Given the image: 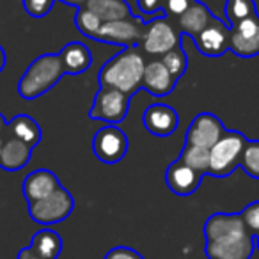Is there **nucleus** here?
<instances>
[{
  "label": "nucleus",
  "mask_w": 259,
  "mask_h": 259,
  "mask_svg": "<svg viewBox=\"0 0 259 259\" xmlns=\"http://www.w3.org/2000/svg\"><path fill=\"white\" fill-rule=\"evenodd\" d=\"M4 135H8V121L0 114V137H4Z\"/></svg>",
  "instance_id": "f704fd0d"
},
{
  "label": "nucleus",
  "mask_w": 259,
  "mask_h": 259,
  "mask_svg": "<svg viewBox=\"0 0 259 259\" xmlns=\"http://www.w3.org/2000/svg\"><path fill=\"white\" fill-rule=\"evenodd\" d=\"M201 181L202 174L195 172L194 169L185 165L180 160L172 162L165 170V183L169 187V190L174 192L176 195H181V197L194 194L201 187Z\"/></svg>",
  "instance_id": "4468645a"
},
{
  "label": "nucleus",
  "mask_w": 259,
  "mask_h": 259,
  "mask_svg": "<svg viewBox=\"0 0 259 259\" xmlns=\"http://www.w3.org/2000/svg\"><path fill=\"white\" fill-rule=\"evenodd\" d=\"M75 25L80 34H83V36L89 37V39H94L98 30H100V27H101V20L98 18L93 11H89V9L83 6V8L76 9Z\"/></svg>",
  "instance_id": "a878e982"
},
{
  "label": "nucleus",
  "mask_w": 259,
  "mask_h": 259,
  "mask_svg": "<svg viewBox=\"0 0 259 259\" xmlns=\"http://www.w3.org/2000/svg\"><path fill=\"white\" fill-rule=\"evenodd\" d=\"M130 100L132 98L121 91L100 87L94 96L89 117L93 121H103L107 124H119L128 115Z\"/></svg>",
  "instance_id": "0eeeda50"
},
{
  "label": "nucleus",
  "mask_w": 259,
  "mask_h": 259,
  "mask_svg": "<svg viewBox=\"0 0 259 259\" xmlns=\"http://www.w3.org/2000/svg\"><path fill=\"white\" fill-rule=\"evenodd\" d=\"M208 259H250L255 250L240 213H213L204 224Z\"/></svg>",
  "instance_id": "f257e3e1"
},
{
  "label": "nucleus",
  "mask_w": 259,
  "mask_h": 259,
  "mask_svg": "<svg viewBox=\"0 0 259 259\" xmlns=\"http://www.w3.org/2000/svg\"><path fill=\"white\" fill-rule=\"evenodd\" d=\"M229 50L241 59H252L259 55V15L250 16L245 22L231 27Z\"/></svg>",
  "instance_id": "9b49d317"
},
{
  "label": "nucleus",
  "mask_w": 259,
  "mask_h": 259,
  "mask_svg": "<svg viewBox=\"0 0 259 259\" xmlns=\"http://www.w3.org/2000/svg\"><path fill=\"white\" fill-rule=\"evenodd\" d=\"M59 59H61L64 75H82L93 66V52L87 45L78 43V41L66 45L59 52Z\"/></svg>",
  "instance_id": "f3484780"
},
{
  "label": "nucleus",
  "mask_w": 259,
  "mask_h": 259,
  "mask_svg": "<svg viewBox=\"0 0 259 259\" xmlns=\"http://www.w3.org/2000/svg\"><path fill=\"white\" fill-rule=\"evenodd\" d=\"M240 167L247 176L259 180V141H248L241 155Z\"/></svg>",
  "instance_id": "bb28decb"
},
{
  "label": "nucleus",
  "mask_w": 259,
  "mask_h": 259,
  "mask_svg": "<svg viewBox=\"0 0 259 259\" xmlns=\"http://www.w3.org/2000/svg\"><path fill=\"white\" fill-rule=\"evenodd\" d=\"M181 45V34L172 27L167 16L155 18L146 23L144 36H142L141 47L148 55H158L163 57L167 52Z\"/></svg>",
  "instance_id": "6e6552de"
},
{
  "label": "nucleus",
  "mask_w": 259,
  "mask_h": 259,
  "mask_svg": "<svg viewBox=\"0 0 259 259\" xmlns=\"http://www.w3.org/2000/svg\"><path fill=\"white\" fill-rule=\"evenodd\" d=\"M146 23L148 22H144L141 16H130V18L101 23L94 41L119 45V47L124 48H135L137 45H141Z\"/></svg>",
  "instance_id": "423d86ee"
},
{
  "label": "nucleus",
  "mask_w": 259,
  "mask_h": 259,
  "mask_svg": "<svg viewBox=\"0 0 259 259\" xmlns=\"http://www.w3.org/2000/svg\"><path fill=\"white\" fill-rule=\"evenodd\" d=\"M224 132H226V126L217 115L209 114V112H201L192 119L187 134H185V142L204 149H211L224 135Z\"/></svg>",
  "instance_id": "9d476101"
},
{
  "label": "nucleus",
  "mask_w": 259,
  "mask_h": 259,
  "mask_svg": "<svg viewBox=\"0 0 259 259\" xmlns=\"http://www.w3.org/2000/svg\"><path fill=\"white\" fill-rule=\"evenodd\" d=\"M160 61L169 69V73L172 75V78L176 80V82L183 76V73L187 71V68H188V57L183 52V48H181V45L172 48L170 52H167L163 57H160Z\"/></svg>",
  "instance_id": "393cba45"
},
{
  "label": "nucleus",
  "mask_w": 259,
  "mask_h": 259,
  "mask_svg": "<svg viewBox=\"0 0 259 259\" xmlns=\"http://www.w3.org/2000/svg\"><path fill=\"white\" fill-rule=\"evenodd\" d=\"M144 68L146 62L141 52L135 48H124L101 66L98 71V83L100 87L121 91L132 98L139 89H142Z\"/></svg>",
  "instance_id": "f03ea898"
},
{
  "label": "nucleus",
  "mask_w": 259,
  "mask_h": 259,
  "mask_svg": "<svg viewBox=\"0 0 259 259\" xmlns=\"http://www.w3.org/2000/svg\"><path fill=\"white\" fill-rule=\"evenodd\" d=\"M105 259H144L135 248L130 247H115L107 252Z\"/></svg>",
  "instance_id": "2f4dec72"
},
{
  "label": "nucleus",
  "mask_w": 259,
  "mask_h": 259,
  "mask_svg": "<svg viewBox=\"0 0 259 259\" xmlns=\"http://www.w3.org/2000/svg\"><path fill=\"white\" fill-rule=\"evenodd\" d=\"M85 8L89 11H93L101 20V23L115 22V20L134 16L126 0H89Z\"/></svg>",
  "instance_id": "412c9836"
},
{
  "label": "nucleus",
  "mask_w": 259,
  "mask_h": 259,
  "mask_svg": "<svg viewBox=\"0 0 259 259\" xmlns=\"http://www.w3.org/2000/svg\"><path fill=\"white\" fill-rule=\"evenodd\" d=\"M32 151L34 149L27 146L25 142L6 135L4 146H2V156H0V167L4 170H9V172L22 170L32 158Z\"/></svg>",
  "instance_id": "a211bd4d"
},
{
  "label": "nucleus",
  "mask_w": 259,
  "mask_h": 259,
  "mask_svg": "<svg viewBox=\"0 0 259 259\" xmlns=\"http://www.w3.org/2000/svg\"><path fill=\"white\" fill-rule=\"evenodd\" d=\"M254 243H255V248H257V252H259V236L254 238Z\"/></svg>",
  "instance_id": "4c0bfd02"
},
{
  "label": "nucleus",
  "mask_w": 259,
  "mask_h": 259,
  "mask_svg": "<svg viewBox=\"0 0 259 259\" xmlns=\"http://www.w3.org/2000/svg\"><path fill=\"white\" fill-rule=\"evenodd\" d=\"M224 15H226L227 25L234 27L248 20L250 16L257 15V8H255L254 0H226Z\"/></svg>",
  "instance_id": "b1692460"
},
{
  "label": "nucleus",
  "mask_w": 259,
  "mask_h": 259,
  "mask_svg": "<svg viewBox=\"0 0 259 259\" xmlns=\"http://www.w3.org/2000/svg\"><path fill=\"white\" fill-rule=\"evenodd\" d=\"M144 128L155 137H169L180 126V115L176 108L167 103H153L142 114Z\"/></svg>",
  "instance_id": "ddd939ff"
},
{
  "label": "nucleus",
  "mask_w": 259,
  "mask_h": 259,
  "mask_svg": "<svg viewBox=\"0 0 259 259\" xmlns=\"http://www.w3.org/2000/svg\"><path fill=\"white\" fill-rule=\"evenodd\" d=\"M64 76L59 54H43L36 57L25 69L18 82V94L23 100H37L47 94Z\"/></svg>",
  "instance_id": "7ed1b4c3"
},
{
  "label": "nucleus",
  "mask_w": 259,
  "mask_h": 259,
  "mask_svg": "<svg viewBox=\"0 0 259 259\" xmlns=\"http://www.w3.org/2000/svg\"><path fill=\"white\" fill-rule=\"evenodd\" d=\"M192 4H194V0H165L163 9H165V15L180 16V15H183Z\"/></svg>",
  "instance_id": "7c9ffc66"
},
{
  "label": "nucleus",
  "mask_w": 259,
  "mask_h": 259,
  "mask_svg": "<svg viewBox=\"0 0 259 259\" xmlns=\"http://www.w3.org/2000/svg\"><path fill=\"white\" fill-rule=\"evenodd\" d=\"M59 187H61V181H59V178L52 170L37 169L25 176L22 190L25 201L29 204H32V202H37L41 199L48 197L50 194H54Z\"/></svg>",
  "instance_id": "2eb2a0df"
},
{
  "label": "nucleus",
  "mask_w": 259,
  "mask_h": 259,
  "mask_svg": "<svg viewBox=\"0 0 259 259\" xmlns=\"http://www.w3.org/2000/svg\"><path fill=\"white\" fill-rule=\"evenodd\" d=\"M93 151L100 162L119 163L128 153V137L117 124H105L94 134Z\"/></svg>",
  "instance_id": "1a4fd4ad"
},
{
  "label": "nucleus",
  "mask_w": 259,
  "mask_h": 259,
  "mask_svg": "<svg viewBox=\"0 0 259 259\" xmlns=\"http://www.w3.org/2000/svg\"><path fill=\"white\" fill-rule=\"evenodd\" d=\"M215 18L211 15L208 8H206L202 2L194 0V4L183 13V15L178 16V27H180L181 36H190L195 37L202 29L209 25V22Z\"/></svg>",
  "instance_id": "6ab92c4d"
},
{
  "label": "nucleus",
  "mask_w": 259,
  "mask_h": 259,
  "mask_svg": "<svg viewBox=\"0 0 259 259\" xmlns=\"http://www.w3.org/2000/svg\"><path fill=\"white\" fill-rule=\"evenodd\" d=\"M229 30L231 27L215 16L206 29H202L197 36L192 37V41L204 57H222L229 50Z\"/></svg>",
  "instance_id": "f8f14e48"
},
{
  "label": "nucleus",
  "mask_w": 259,
  "mask_h": 259,
  "mask_svg": "<svg viewBox=\"0 0 259 259\" xmlns=\"http://www.w3.org/2000/svg\"><path fill=\"white\" fill-rule=\"evenodd\" d=\"M240 217L243 220L245 227L248 229V233L254 238L259 236V201H254L245 206L240 211Z\"/></svg>",
  "instance_id": "c85d7f7f"
},
{
  "label": "nucleus",
  "mask_w": 259,
  "mask_h": 259,
  "mask_svg": "<svg viewBox=\"0 0 259 259\" xmlns=\"http://www.w3.org/2000/svg\"><path fill=\"white\" fill-rule=\"evenodd\" d=\"M165 0H137L139 11H141V18L142 20H155V18H162L165 15V9H163Z\"/></svg>",
  "instance_id": "cd10ccee"
},
{
  "label": "nucleus",
  "mask_w": 259,
  "mask_h": 259,
  "mask_svg": "<svg viewBox=\"0 0 259 259\" xmlns=\"http://www.w3.org/2000/svg\"><path fill=\"white\" fill-rule=\"evenodd\" d=\"M8 137L18 139V141L25 142L30 148H36L41 142L43 137V132H41V126L37 124V121L30 115L18 114L8 121Z\"/></svg>",
  "instance_id": "aec40b11"
},
{
  "label": "nucleus",
  "mask_w": 259,
  "mask_h": 259,
  "mask_svg": "<svg viewBox=\"0 0 259 259\" xmlns=\"http://www.w3.org/2000/svg\"><path fill=\"white\" fill-rule=\"evenodd\" d=\"M4 141H6V135L4 137H0V156H2V146H4Z\"/></svg>",
  "instance_id": "e433bc0d"
},
{
  "label": "nucleus",
  "mask_w": 259,
  "mask_h": 259,
  "mask_svg": "<svg viewBox=\"0 0 259 259\" xmlns=\"http://www.w3.org/2000/svg\"><path fill=\"white\" fill-rule=\"evenodd\" d=\"M18 259H41V257L32 250V247H23L18 252Z\"/></svg>",
  "instance_id": "473e14b6"
},
{
  "label": "nucleus",
  "mask_w": 259,
  "mask_h": 259,
  "mask_svg": "<svg viewBox=\"0 0 259 259\" xmlns=\"http://www.w3.org/2000/svg\"><path fill=\"white\" fill-rule=\"evenodd\" d=\"M59 2H64V4L73 6V8L80 9V8H83V6H85L89 0H59Z\"/></svg>",
  "instance_id": "72a5a7b5"
},
{
  "label": "nucleus",
  "mask_w": 259,
  "mask_h": 259,
  "mask_svg": "<svg viewBox=\"0 0 259 259\" xmlns=\"http://www.w3.org/2000/svg\"><path fill=\"white\" fill-rule=\"evenodd\" d=\"M57 0H23V9L32 18H45Z\"/></svg>",
  "instance_id": "c756f323"
},
{
  "label": "nucleus",
  "mask_w": 259,
  "mask_h": 259,
  "mask_svg": "<svg viewBox=\"0 0 259 259\" xmlns=\"http://www.w3.org/2000/svg\"><path fill=\"white\" fill-rule=\"evenodd\" d=\"M32 250L39 255L41 259H57L62 252V238L54 229H41L32 236V243H30Z\"/></svg>",
  "instance_id": "4be33fe9"
},
{
  "label": "nucleus",
  "mask_w": 259,
  "mask_h": 259,
  "mask_svg": "<svg viewBox=\"0 0 259 259\" xmlns=\"http://www.w3.org/2000/svg\"><path fill=\"white\" fill-rule=\"evenodd\" d=\"M176 87V80L169 73V69L163 66L160 59L148 62L144 68V76H142V89L151 93L153 96H167Z\"/></svg>",
  "instance_id": "dca6fc26"
},
{
  "label": "nucleus",
  "mask_w": 259,
  "mask_h": 259,
  "mask_svg": "<svg viewBox=\"0 0 259 259\" xmlns=\"http://www.w3.org/2000/svg\"><path fill=\"white\" fill-rule=\"evenodd\" d=\"M248 139L236 130H226L215 146L209 149V176L227 178L240 167L241 155Z\"/></svg>",
  "instance_id": "20e7f679"
},
{
  "label": "nucleus",
  "mask_w": 259,
  "mask_h": 259,
  "mask_svg": "<svg viewBox=\"0 0 259 259\" xmlns=\"http://www.w3.org/2000/svg\"><path fill=\"white\" fill-rule=\"evenodd\" d=\"M73 208H75V199L69 194L68 188L61 185L48 197L29 204V215L34 222L41 224V226H52V224H59L68 219Z\"/></svg>",
  "instance_id": "39448f33"
},
{
  "label": "nucleus",
  "mask_w": 259,
  "mask_h": 259,
  "mask_svg": "<svg viewBox=\"0 0 259 259\" xmlns=\"http://www.w3.org/2000/svg\"><path fill=\"white\" fill-rule=\"evenodd\" d=\"M6 62H8V55H6V50H4V48L0 47V73L4 71Z\"/></svg>",
  "instance_id": "c9c22d12"
},
{
  "label": "nucleus",
  "mask_w": 259,
  "mask_h": 259,
  "mask_svg": "<svg viewBox=\"0 0 259 259\" xmlns=\"http://www.w3.org/2000/svg\"><path fill=\"white\" fill-rule=\"evenodd\" d=\"M178 160L183 162L185 165H188L190 169H194L195 172L202 174V176L208 174V170H209V149L199 148V146L185 142Z\"/></svg>",
  "instance_id": "5701e85b"
}]
</instances>
